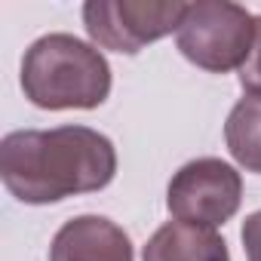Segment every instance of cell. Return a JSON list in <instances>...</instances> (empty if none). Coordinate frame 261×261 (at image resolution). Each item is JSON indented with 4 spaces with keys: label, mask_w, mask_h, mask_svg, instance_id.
Instances as JSON below:
<instances>
[{
    "label": "cell",
    "mask_w": 261,
    "mask_h": 261,
    "mask_svg": "<svg viewBox=\"0 0 261 261\" xmlns=\"http://www.w3.org/2000/svg\"><path fill=\"white\" fill-rule=\"evenodd\" d=\"M114 175V142L89 126L19 129L0 142V178L19 203L28 206L105 191Z\"/></svg>",
    "instance_id": "obj_1"
},
{
    "label": "cell",
    "mask_w": 261,
    "mask_h": 261,
    "mask_svg": "<svg viewBox=\"0 0 261 261\" xmlns=\"http://www.w3.org/2000/svg\"><path fill=\"white\" fill-rule=\"evenodd\" d=\"M22 92L43 111H92L111 95V65L74 34H43L25 49Z\"/></svg>",
    "instance_id": "obj_2"
},
{
    "label": "cell",
    "mask_w": 261,
    "mask_h": 261,
    "mask_svg": "<svg viewBox=\"0 0 261 261\" xmlns=\"http://www.w3.org/2000/svg\"><path fill=\"white\" fill-rule=\"evenodd\" d=\"M255 40V16L230 0H197L188 4L185 19L175 31L178 53L209 71V74H227L240 71L249 59Z\"/></svg>",
    "instance_id": "obj_3"
},
{
    "label": "cell",
    "mask_w": 261,
    "mask_h": 261,
    "mask_svg": "<svg viewBox=\"0 0 261 261\" xmlns=\"http://www.w3.org/2000/svg\"><path fill=\"white\" fill-rule=\"evenodd\" d=\"M185 10L181 0H89L83 4V25L95 46L136 56L178 31Z\"/></svg>",
    "instance_id": "obj_4"
},
{
    "label": "cell",
    "mask_w": 261,
    "mask_h": 261,
    "mask_svg": "<svg viewBox=\"0 0 261 261\" xmlns=\"http://www.w3.org/2000/svg\"><path fill=\"white\" fill-rule=\"evenodd\" d=\"M243 203V178L240 172L218 157H197L185 163L169 188L166 209L175 221L197 227H218L240 212Z\"/></svg>",
    "instance_id": "obj_5"
},
{
    "label": "cell",
    "mask_w": 261,
    "mask_h": 261,
    "mask_svg": "<svg viewBox=\"0 0 261 261\" xmlns=\"http://www.w3.org/2000/svg\"><path fill=\"white\" fill-rule=\"evenodd\" d=\"M49 261H136L129 233L105 215L65 221L49 246Z\"/></svg>",
    "instance_id": "obj_6"
},
{
    "label": "cell",
    "mask_w": 261,
    "mask_h": 261,
    "mask_svg": "<svg viewBox=\"0 0 261 261\" xmlns=\"http://www.w3.org/2000/svg\"><path fill=\"white\" fill-rule=\"evenodd\" d=\"M142 261H230V252L215 227L166 221L145 243Z\"/></svg>",
    "instance_id": "obj_7"
},
{
    "label": "cell",
    "mask_w": 261,
    "mask_h": 261,
    "mask_svg": "<svg viewBox=\"0 0 261 261\" xmlns=\"http://www.w3.org/2000/svg\"><path fill=\"white\" fill-rule=\"evenodd\" d=\"M224 142L230 157L246 169L261 175V95H243L224 123Z\"/></svg>",
    "instance_id": "obj_8"
},
{
    "label": "cell",
    "mask_w": 261,
    "mask_h": 261,
    "mask_svg": "<svg viewBox=\"0 0 261 261\" xmlns=\"http://www.w3.org/2000/svg\"><path fill=\"white\" fill-rule=\"evenodd\" d=\"M240 86L246 89V95H261V16H255V40L249 59L240 68Z\"/></svg>",
    "instance_id": "obj_9"
},
{
    "label": "cell",
    "mask_w": 261,
    "mask_h": 261,
    "mask_svg": "<svg viewBox=\"0 0 261 261\" xmlns=\"http://www.w3.org/2000/svg\"><path fill=\"white\" fill-rule=\"evenodd\" d=\"M243 249H246V258L249 261H261V209L252 212L246 221H243Z\"/></svg>",
    "instance_id": "obj_10"
}]
</instances>
